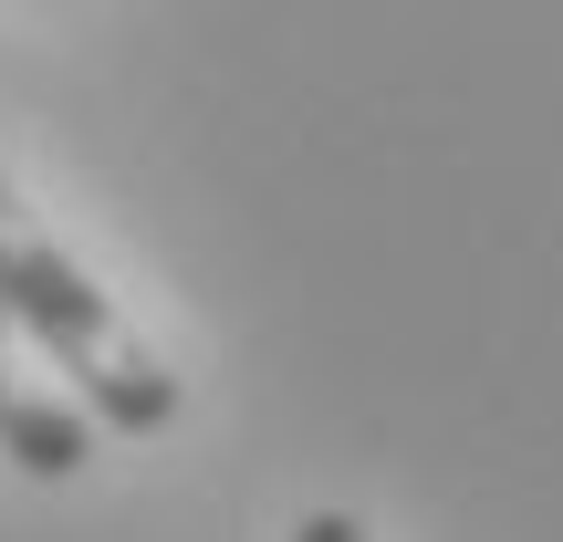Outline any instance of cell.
Returning <instances> with one entry per match:
<instances>
[{
  "mask_svg": "<svg viewBox=\"0 0 563 542\" xmlns=\"http://www.w3.org/2000/svg\"><path fill=\"white\" fill-rule=\"evenodd\" d=\"M0 460L32 469V480H74V469L95 460L84 397H53V386L32 376V355L11 344V313H0Z\"/></svg>",
  "mask_w": 563,
  "mask_h": 542,
  "instance_id": "2",
  "label": "cell"
},
{
  "mask_svg": "<svg viewBox=\"0 0 563 542\" xmlns=\"http://www.w3.org/2000/svg\"><path fill=\"white\" fill-rule=\"evenodd\" d=\"M292 542H376V532H365L355 511H334V501H323V511H302V522H292Z\"/></svg>",
  "mask_w": 563,
  "mask_h": 542,
  "instance_id": "3",
  "label": "cell"
},
{
  "mask_svg": "<svg viewBox=\"0 0 563 542\" xmlns=\"http://www.w3.org/2000/svg\"><path fill=\"white\" fill-rule=\"evenodd\" d=\"M0 313H11L21 334L84 386V418H104L115 439H157V428H178L188 386L167 376V355L115 313V292H104V281L84 272L32 209H21L11 178H0Z\"/></svg>",
  "mask_w": 563,
  "mask_h": 542,
  "instance_id": "1",
  "label": "cell"
}]
</instances>
